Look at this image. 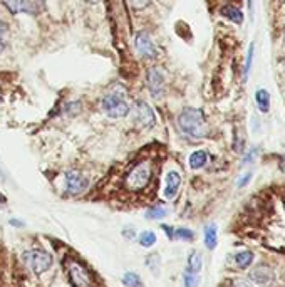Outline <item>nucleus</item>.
<instances>
[{"label":"nucleus","mask_w":285,"mask_h":287,"mask_svg":"<svg viewBox=\"0 0 285 287\" xmlns=\"http://www.w3.org/2000/svg\"><path fill=\"white\" fill-rule=\"evenodd\" d=\"M153 171H155V162L153 158H139L138 162L126 170L124 175V187L131 192H141L150 185Z\"/></svg>","instance_id":"f257e3e1"},{"label":"nucleus","mask_w":285,"mask_h":287,"mask_svg":"<svg viewBox=\"0 0 285 287\" xmlns=\"http://www.w3.org/2000/svg\"><path fill=\"white\" fill-rule=\"evenodd\" d=\"M178 128L191 140L203 138L207 135V121H205L203 111L198 108H185L178 114Z\"/></svg>","instance_id":"f03ea898"},{"label":"nucleus","mask_w":285,"mask_h":287,"mask_svg":"<svg viewBox=\"0 0 285 287\" xmlns=\"http://www.w3.org/2000/svg\"><path fill=\"white\" fill-rule=\"evenodd\" d=\"M102 110L106 111V114L109 118H124L128 116L131 108L128 106V102L123 99L121 94H116V93H109L102 97V102H101Z\"/></svg>","instance_id":"7ed1b4c3"},{"label":"nucleus","mask_w":285,"mask_h":287,"mask_svg":"<svg viewBox=\"0 0 285 287\" xmlns=\"http://www.w3.org/2000/svg\"><path fill=\"white\" fill-rule=\"evenodd\" d=\"M25 260L34 274H42L45 271H49L54 262L52 255H50L47 250H42V249H32L25 252Z\"/></svg>","instance_id":"20e7f679"},{"label":"nucleus","mask_w":285,"mask_h":287,"mask_svg":"<svg viewBox=\"0 0 285 287\" xmlns=\"http://www.w3.org/2000/svg\"><path fill=\"white\" fill-rule=\"evenodd\" d=\"M133 121L139 128H153L156 123V116L153 108L145 101H136L133 106Z\"/></svg>","instance_id":"39448f33"},{"label":"nucleus","mask_w":285,"mask_h":287,"mask_svg":"<svg viewBox=\"0 0 285 287\" xmlns=\"http://www.w3.org/2000/svg\"><path fill=\"white\" fill-rule=\"evenodd\" d=\"M67 275H69L72 287H93V279H91L89 272L76 260L67 262Z\"/></svg>","instance_id":"423d86ee"},{"label":"nucleus","mask_w":285,"mask_h":287,"mask_svg":"<svg viewBox=\"0 0 285 287\" xmlns=\"http://www.w3.org/2000/svg\"><path fill=\"white\" fill-rule=\"evenodd\" d=\"M86 188H88V180H86V176L81 173V171H76V170L67 171L66 173V192H67V195L76 197V195L84 193Z\"/></svg>","instance_id":"0eeeda50"},{"label":"nucleus","mask_w":285,"mask_h":287,"mask_svg":"<svg viewBox=\"0 0 285 287\" xmlns=\"http://www.w3.org/2000/svg\"><path fill=\"white\" fill-rule=\"evenodd\" d=\"M134 47H136V53L142 57H155L156 56V45L151 41L150 34L145 31H139L134 36Z\"/></svg>","instance_id":"6e6552de"},{"label":"nucleus","mask_w":285,"mask_h":287,"mask_svg":"<svg viewBox=\"0 0 285 287\" xmlns=\"http://www.w3.org/2000/svg\"><path fill=\"white\" fill-rule=\"evenodd\" d=\"M146 79H148V89L153 97H161L164 93V77L163 74L159 72L158 67H148L146 72Z\"/></svg>","instance_id":"1a4fd4ad"},{"label":"nucleus","mask_w":285,"mask_h":287,"mask_svg":"<svg viewBox=\"0 0 285 287\" xmlns=\"http://www.w3.org/2000/svg\"><path fill=\"white\" fill-rule=\"evenodd\" d=\"M248 279L259 287H270L273 284L275 275H273V271L269 266H259V267H255L253 271H250Z\"/></svg>","instance_id":"9d476101"},{"label":"nucleus","mask_w":285,"mask_h":287,"mask_svg":"<svg viewBox=\"0 0 285 287\" xmlns=\"http://www.w3.org/2000/svg\"><path fill=\"white\" fill-rule=\"evenodd\" d=\"M5 7L12 14H34L36 5L32 0H4Z\"/></svg>","instance_id":"9b49d317"},{"label":"nucleus","mask_w":285,"mask_h":287,"mask_svg":"<svg viewBox=\"0 0 285 287\" xmlns=\"http://www.w3.org/2000/svg\"><path fill=\"white\" fill-rule=\"evenodd\" d=\"M180 185H181V176L178 171H169L166 175V183H164V198L168 200H173L176 197V193L180 190Z\"/></svg>","instance_id":"f8f14e48"},{"label":"nucleus","mask_w":285,"mask_h":287,"mask_svg":"<svg viewBox=\"0 0 285 287\" xmlns=\"http://www.w3.org/2000/svg\"><path fill=\"white\" fill-rule=\"evenodd\" d=\"M221 15H225L228 20H232L233 24H238L242 25L243 24V14L240 9L233 7V5H225L223 9H221Z\"/></svg>","instance_id":"ddd939ff"},{"label":"nucleus","mask_w":285,"mask_h":287,"mask_svg":"<svg viewBox=\"0 0 285 287\" xmlns=\"http://www.w3.org/2000/svg\"><path fill=\"white\" fill-rule=\"evenodd\" d=\"M255 99H256V106H259V110L262 113H269L270 110V94L267 89H259L255 94Z\"/></svg>","instance_id":"4468645a"},{"label":"nucleus","mask_w":285,"mask_h":287,"mask_svg":"<svg viewBox=\"0 0 285 287\" xmlns=\"http://www.w3.org/2000/svg\"><path fill=\"white\" fill-rule=\"evenodd\" d=\"M216 242H218V235H216V225L212 223V225H207L205 227V245H207V249H215Z\"/></svg>","instance_id":"2eb2a0df"},{"label":"nucleus","mask_w":285,"mask_h":287,"mask_svg":"<svg viewBox=\"0 0 285 287\" xmlns=\"http://www.w3.org/2000/svg\"><path fill=\"white\" fill-rule=\"evenodd\" d=\"M235 262H237V266L240 269L250 267V266H252V262H253V252H250V250L238 252V254L235 255Z\"/></svg>","instance_id":"dca6fc26"},{"label":"nucleus","mask_w":285,"mask_h":287,"mask_svg":"<svg viewBox=\"0 0 285 287\" xmlns=\"http://www.w3.org/2000/svg\"><path fill=\"white\" fill-rule=\"evenodd\" d=\"M207 160H208V156H207V153H205L203 150H198V151H195L190 156V166L193 170H198V168H203L205 166V163H207Z\"/></svg>","instance_id":"f3484780"},{"label":"nucleus","mask_w":285,"mask_h":287,"mask_svg":"<svg viewBox=\"0 0 285 287\" xmlns=\"http://www.w3.org/2000/svg\"><path fill=\"white\" fill-rule=\"evenodd\" d=\"M186 269L191 272H200V269H202V255H200L198 252H193V254L190 255Z\"/></svg>","instance_id":"a211bd4d"},{"label":"nucleus","mask_w":285,"mask_h":287,"mask_svg":"<svg viewBox=\"0 0 285 287\" xmlns=\"http://www.w3.org/2000/svg\"><path fill=\"white\" fill-rule=\"evenodd\" d=\"M123 284L126 285V287H141V285H142L141 277H139L138 274H133V272L124 274V277H123Z\"/></svg>","instance_id":"6ab92c4d"},{"label":"nucleus","mask_w":285,"mask_h":287,"mask_svg":"<svg viewBox=\"0 0 285 287\" xmlns=\"http://www.w3.org/2000/svg\"><path fill=\"white\" fill-rule=\"evenodd\" d=\"M185 287H198L200 284V272H191V271H185Z\"/></svg>","instance_id":"aec40b11"},{"label":"nucleus","mask_w":285,"mask_h":287,"mask_svg":"<svg viewBox=\"0 0 285 287\" xmlns=\"http://www.w3.org/2000/svg\"><path fill=\"white\" fill-rule=\"evenodd\" d=\"M139 244H141L142 247H148V249L155 245V244H156V235H155V232H142V233L139 235Z\"/></svg>","instance_id":"412c9836"},{"label":"nucleus","mask_w":285,"mask_h":287,"mask_svg":"<svg viewBox=\"0 0 285 287\" xmlns=\"http://www.w3.org/2000/svg\"><path fill=\"white\" fill-rule=\"evenodd\" d=\"M168 215V210L163 208V206H156V208H150V212L146 214L148 219H153V220H158V219H164V217Z\"/></svg>","instance_id":"4be33fe9"},{"label":"nucleus","mask_w":285,"mask_h":287,"mask_svg":"<svg viewBox=\"0 0 285 287\" xmlns=\"http://www.w3.org/2000/svg\"><path fill=\"white\" fill-rule=\"evenodd\" d=\"M173 237L181 239V240H193V232L188 230V228H176L173 232Z\"/></svg>","instance_id":"5701e85b"},{"label":"nucleus","mask_w":285,"mask_h":287,"mask_svg":"<svg viewBox=\"0 0 285 287\" xmlns=\"http://www.w3.org/2000/svg\"><path fill=\"white\" fill-rule=\"evenodd\" d=\"M253 50H255V45L252 44L248 49V56H247V62H245V72H243V77L247 79L248 77V72L250 69H252V61H253Z\"/></svg>","instance_id":"b1692460"},{"label":"nucleus","mask_w":285,"mask_h":287,"mask_svg":"<svg viewBox=\"0 0 285 287\" xmlns=\"http://www.w3.org/2000/svg\"><path fill=\"white\" fill-rule=\"evenodd\" d=\"M151 0H129L131 7H133L134 10H145L148 5H150Z\"/></svg>","instance_id":"393cba45"},{"label":"nucleus","mask_w":285,"mask_h":287,"mask_svg":"<svg viewBox=\"0 0 285 287\" xmlns=\"http://www.w3.org/2000/svg\"><path fill=\"white\" fill-rule=\"evenodd\" d=\"M5 34H7V25L0 22V53H2L5 47Z\"/></svg>","instance_id":"a878e982"},{"label":"nucleus","mask_w":285,"mask_h":287,"mask_svg":"<svg viewBox=\"0 0 285 287\" xmlns=\"http://www.w3.org/2000/svg\"><path fill=\"white\" fill-rule=\"evenodd\" d=\"M230 287H252L250 285L247 280H242V279H237V280H233V282L230 284Z\"/></svg>","instance_id":"bb28decb"},{"label":"nucleus","mask_w":285,"mask_h":287,"mask_svg":"<svg viewBox=\"0 0 285 287\" xmlns=\"http://www.w3.org/2000/svg\"><path fill=\"white\" fill-rule=\"evenodd\" d=\"M250 178H252V173H247L245 176H242V178H240V181H238V187H245V185H247V183H248Z\"/></svg>","instance_id":"cd10ccee"},{"label":"nucleus","mask_w":285,"mask_h":287,"mask_svg":"<svg viewBox=\"0 0 285 287\" xmlns=\"http://www.w3.org/2000/svg\"><path fill=\"white\" fill-rule=\"evenodd\" d=\"M161 228L168 233V237H169V239H173V230H171V228H169L168 225H161Z\"/></svg>","instance_id":"c85d7f7f"},{"label":"nucleus","mask_w":285,"mask_h":287,"mask_svg":"<svg viewBox=\"0 0 285 287\" xmlns=\"http://www.w3.org/2000/svg\"><path fill=\"white\" fill-rule=\"evenodd\" d=\"M12 225H17V227H24V223H19V220H10Z\"/></svg>","instance_id":"c756f323"},{"label":"nucleus","mask_w":285,"mask_h":287,"mask_svg":"<svg viewBox=\"0 0 285 287\" xmlns=\"http://www.w3.org/2000/svg\"><path fill=\"white\" fill-rule=\"evenodd\" d=\"M2 202H5V198L2 197V193H0V203H2Z\"/></svg>","instance_id":"7c9ffc66"},{"label":"nucleus","mask_w":285,"mask_h":287,"mask_svg":"<svg viewBox=\"0 0 285 287\" xmlns=\"http://www.w3.org/2000/svg\"><path fill=\"white\" fill-rule=\"evenodd\" d=\"M86 2H89V4H94V2H98V0H86Z\"/></svg>","instance_id":"2f4dec72"}]
</instances>
